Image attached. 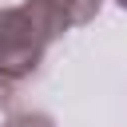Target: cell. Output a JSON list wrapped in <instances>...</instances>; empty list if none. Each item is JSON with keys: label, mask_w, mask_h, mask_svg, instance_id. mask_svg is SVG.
<instances>
[{"label": "cell", "mask_w": 127, "mask_h": 127, "mask_svg": "<svg viewBox=\"0 0 127 127\" xmlns=\"http://www.w3.org/2000/svg\"><path fill=\"white\" fill-rule=\"evenodd\" d=\"M52 44H56L52 32L28 4L0 8V71L12 83H28L40 71Z\"/></svg>", "instance_id": "cell-1"}, {"label": "cell", "mask_w": 127, "mask_h": 127, "mask_svg": "<svg viewBox=\"0 0 127 127\" xmlns=\"http://www.w3.org/2000/svg\"><path fill=\"white\" fill-rule=\"evenodd\" d=\"M24 4L44 20V28L52 32V40H60L71 28L91 24L99 16V8H103V0H24Z\"/></svg>", "instance_id": "cell-2"}, {"label": "cell", "mask_w": 127, "mask_h": 127, "mask_svg": "<svg viewBox=\"0 0 127 127\" xmlns=\"http://www.w3.org/2000/svg\"><path fill=\"white\" fill-rule=\"evenodd\" d=\"M0 127H56V123H52V115H44V111H12Z\"/></svg>", "instance_id": "cell-3"}, {"label": "cell", "mask_w": 127, "mask_h": 127, "mask_svg": "<svg viewBox=\"0 0 127 127\" xmlns=\"http://www.w3.org/2000/svg\"><path fill=\"white\" fill-rule=\"evenodd\" d=\"M16 91H20V83H12V79L0 71V107H8V103L16 99Z\"/></svg>", "instance_id": "cell-4"}, {"label": "cell", "mask_w": 127, "mask_h": 127, "mask_svg": "<svg viewBox=\"0 0 127 127\" xmlns=\"http://www.w3.org/2000/svg\"><path fill=\"white\" fill-rule=\"evenodd\" d=\"M115 4H119V8H123V12H127V0H115Z\"/></svg>", "instance_id": "cell-5"}]
</instances>
